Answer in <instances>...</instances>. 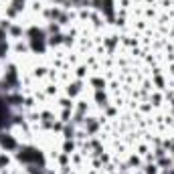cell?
Wrapping results in <instances>:
<instances>
[{"mask_svg":"<svg viewBox=\"0 0 174 174\" xmlns=\"http://www.w3.org/2000/svg\"><path fill=\"white\" fill-rule=\"evenodd\" d=\"M18 158L24 160V162H30V160H34V162H41V164H43V156L34 150V148H24V150H20Z\"/></svg>","mask_w":174,"mask_h":174,"instance_id":"1","label":"cell"},{"mask_svg":"<svg viewBox=\"0 0 174 174\" xmlns=\"http://www.w3.org/2000/svg\"><path fill=\"white\" fill-rule=\"evenodd\" d=\"M0 144L4 146V148H14V140H12V138H0Z\"/></svg>","mask_w":174,"mask_h":174,"instance_id":"2","label":"cell"},{"mask_svg":"<svg viewBox=\"0 0 174 174\" xmlns=\"http://www.w3.org/2000/svg\"><path fill=\"white\" fill-rule=\"evenodd\" d=\"M8 51V47H6L4 43H0V57H4V53Z\"/></svg>","mask_w":174,"mask_h":174,"instance_id":"3","label":"cell"},{"mask_svg":"<svg viewBox=\"0 0 174 174\" xmlns=\"http://www.w3.org/2000/svg\"><path fill=\"white\" fill-rule=\"evenodd\" d=\"M2 39H4V33H2V30H0V43H2Z\"/></svg>","mask_w":174,"mask_h":174,"instance_id":"4","label":"cell"}]
</instances>
